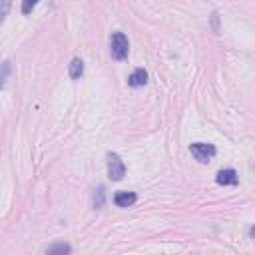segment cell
Returning <instances> with one entry per match:
<instances>
[{"mask_svg":"<svg viewBox=\"0 0 255 255\" xmlns=\"http://www.w3.org/2000/svg\"><path fill=\"white\" fill-rule=\"evenodd\" d=\"M36 4H38V0H24V2H22V12L24 14H30Z\"/></svg>","mask_w":255,"mask_h":255,"instance_id":"10","label":"cell"},{"mask_svg":"<svg viewBox=\"0 0 255 255\" xmlns=\"http://www.w3.org/2000/svg\"><path fill=\"white\" fill-rule=\"evenodd\" d=\"M8 10H10V0H0V24L4 22Z\"/></svg>","mask_w":255,"mask_h":255,"instance_id":"9","label":"cell"},{"mask_svg":"<svg viewBox=\"0 0 255 255\" xmlns=\"http://www.w3.org/2000/svg\"><path fill=\"white\" fill-rule=\"evenodd\" d=\"M82 74H84V62L80 58H74L70 62V78L72 80H78Z\"/></svg>","mask_w":255,"mask_h":255,"instance_id":"7","label":"cell"},{"mask_svg":"<svg viewBox=\"0 0 255 255\" xmlns=\"http://www.w3.org/2000/svg\"><path fill=\"white\" fill-rule=\"evenodd\" d=\"M128 50H130V42H128L126 34H124V32H114V34H112V40H110L112 58L124 60V58L128 56Z\"/></svg>","mask_w":255,"mask_h":255,"instance_id":"1","label":"cell"},{"mask_svg":"<svg viewBox=\"0 0 255 255\" xmlns=\"http://www.w3.org/2000/svg\"><path fill=\"white\" fill-rule=\"evenodd\" d=\"M190 149H191V154H193V158L197 160V162H201V164H206V162H210L213 156H215V148L212 146V144H203V142H195V144H191L190 146Z\"/></svg>","mask_w":255,"mask_h":255,"instance_id":"2","label":"cell"},{"mask_svg":"<svg viewBox=\"0 0 255 255\" xmlns=\"http://www.w3.org/2000/svg\"><path fill=\"white\" fill-rule=\"evenodd\" d=\"M215 180H217L219 186H237L239 177H237V171H235V170L227 168V170H221V171L217 173Z\"/></svg>","mask_w":255,"mask_h":255,"instance_id":"4","label":"cell"},{"mask_svg":"<svg viewBox=\"0 0 255 255\" xmlns=\"http://www.w3.org/2000/svg\"><path fill=\"white\" fill-rule=\"evenodd\" d=\"M136 199H138V195L132 193V191H118L114 195V203L118 208H130V206L136 203Z\"/></svg>","mask_w":255,"mask_h":255,"instance_id":"5","label":"cell"},{"mask_svg":"<svg viewBox=\"0 0 255 255\" xmlns=\"http://www.w3.org/2000/svg\"><path fill=\"white\" fill-rule=\"evenodd\" d=\"M124 173H126V166L120 160V156L118 154H110L108 156V175H110V180L120 182L124 177Z\"/></svg>","mask_w":255,"mask_h":255,"instance_id":"3","label":"cell"},{"mask_svg":"<svg viewBox=\"0 0 255 255\" xmlns=\"http://www.w3.org/2000/svg\"><path fill=\"white\" fill-rule=\"evenodd\" d=\"M146 82H148V72H146L144 68L134 70V72H132V76H130V78H128V84H130L132 88H142Z\"/></svg>","mask_w":255,"mask_h":255,"instance_id":"6","label":"cell"},{"mask_svg":"<svg viewBox=\"0 0 255 255\" xmlns=\"http://www.w3.org/2000/svg\"><path fill=\"white\" fill-rule=\"evenodd\" d=\"M64 253H70L68 243H56L52 247H48V255H64Z\"/></svg>","mask_w":255,"mask_h":255,"instance_id":"8","label":"cell"}]
</instances>
